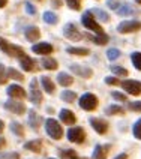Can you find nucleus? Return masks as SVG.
Returning <instances> with one entry per match:
<instances>
[{"label": "nucleus", "instance_id": "5", "mask_svg": "<svg viewBox=\"0 0 141 159\" xmlns=\"http://www.w3.org/2000/svg\"><path fill=\"white\" fill-rule=\"evenodd\" d=\"M141 29V23L137 20H129V21H123L117 26V32L119 33H132Z\"/></svg>", "mask_w": 141, "mask_h": 159}, {"label": "nucleus", "instance_id": "17", "mask_svg": "<svg viewBox=\"0 0 141 159\" xmlns=\"http://www.w3.org/2000/svg\"><path fill=\"white\" fill-rule=\"evenodd\" d=\"M39 36H41V32H39V29L38 27H27L26 29V38L30 41V42H35L39 39Z\"/></svg>", "mask_w": 141, "mask_h": 159}, {"label": "nucleus", "instance_id": "30", "mask_svg": "<svg viewBox=\"0 0 141 159\" xmlns=\"http://www.w3.org/2000/svg\"><path fill=\"white\" fill-rule=\"evenodd\" d=\"M6 74H8V77L9 78H12V80H17V81H23L24 80V77L20 74L18 71H15V69H12V68H9L8 71H6Z\"/></svg>", "mask_w": 141, "mask_h": 159}, {"label": "nucleus", "instance_id": "36", "mask_svg": "<svg viewBox=\"0 0 141 159\" xmlns=\"http://www.w3.org/2000/svg\"><path fill=\"white\" fill-rule=\"evenodd\" d=\"M93 42L98 45H104L108 42V36H107L105 33H104V35H98L96 38H93Z\"/></svg>", "mask_w": 141, "mask_h": 159}, {"label": "nucleus", "instance_id": "33", "mask_svg": "<svg viewBox=\"0 0 141 159\" xmlns=\"http://www.w3.org/2000/svg\"><path fill=\"white\" fill-rule=\"evenodd\" d=\"M75 98H77V95L70 90H65L62 93V99L65 102H72V101H75Z\"/></svg>", "mask_w": 141, "mask_h": 159}, {"label": "nucleus", "instance_id": "4", "mask_svg": "<svg viewBox=\"0 0 141 159\" xmlns=\"http://www.w3.org/2000/svg\"><path fill=\"white\" fill-rule=\"evenodd\" d=\"M80 107L86 111H92L98 107V98L92 93H86L80 98Z\"/></svg>", "mask_w": 141, "mask_h": 159}, {"label": "nucleus", "instance_id": "29", "mask_svg": "<svg viewBox=\"0 0 141 159\" xmlns=\"http://www.w3.org/2000/svg\"><path fill=\"white\" fill-rule=\"evenodd\" d=\"M110 69H111V72L116 74L117 77H126V75H128V71H126L125 68H122V66H116V65H113V66H110Z\"/></svg>", "mask_w": 141, "mask_h": 159}, {"label": "nucleus", "instance_id": "22", "mask_svg": "<svg viewBox=\"0 0 141 159\" xmlns=\"http://www.w3.org/2000/svg\"><path fill=\"white\" fill-rule=\"evenodd\" d=\"M29 123H30L32 128H35V129H38V128H39V123H41L39 117H38V114H36L33 110H30V113H29Z\"/></svg>", "mask_w": 141, "mask_h": 159}, {"label": "nucleus", "instance_id": "34", "mask_svg": "<svg viewBox=\"0 0 141 159\" xmlns=\"http://www.w3.org/2000/svg\"><path fill=\"white\" fill-rule=\"evenodd\" d=\"M131 59H132L134 66H135L138 71H141V53H132Z\"/></svg>", "mask_w": 141, "mask_h": 159}, {"label": "nucleus", "instance_id": "8", "mask_svg": "<svg viewBox=\"0 0 141 159\" xmlns=\"http://www.w3.org/2000/svg\"><path fill=\"white\" fill-rule=\"evenodd\" d=\"M63 35L66 36L68 39H70V41H80L81 39V33L77 30V27L74 24H70V23L63 27Z\"/></svg>", "mask_w": 141, "mask_h": 159}, {"label": "nucleus", "instance_id": "21", "mask_svg": "<svg viewBox=\"0 0 141 159\" xmlns=\"http://www.w3.org/2000/svg\"><path fill=\"white\" fill-rule=\"evenodd\" d=\"M107 149L104 146H96L95 150H93V159H105L107 156Z\"/></svg>", "mask_w": 141, "mask_h": 159}, {"label": "nucleus", "instance_id": "24", "mask_svg": "<svg viewBox=\"0 0 141 159\" xmlns=\"http://www.w3.org/2000/svg\"><path fill=\"white\" fill-rule=\"evenodd\" d=\"M90 12H92V14H93L95 17H98V18H99V20H102V21H105V23H107V21H108V20H110V15L107 14L105 11H102V9H98V8H95V9H92Z\"/></svg>", "mask_w": 141, "mask_h": 159}, {"label": "nucleus", "instance_id": "25", "mask_svg": "<svg viewBox=\"0 0 141 159\" xmlns=\"http://www.w3.org/2000/svg\"><path fill=\"white\" fill-rule=\"evenodd\" d=\"M44 21L47 23V24H56L57 21H59V18H57V15L54 14V12H44Z\"/></svg>", "mask_w": 141, "mask_h": 159}, {"label": "nucleus", "instance_id": "32", "mask_svg": "<svg viewBox=\"0 0 141 159\" xmlns=\"http://www.w3.org/2000/svg\"><path fill=\"white\" fill-rule=\"evenodd\" d=\"M134 9L129 6V5H122V6H119L117 8V14L119 15H129V14H132Z\"/></svg>", "mask_w": 141, "mask_h": 159}, {"label": "nucleus", "instance_id": "1", "mask_svg": "<svg viewBox=\"0 0 141 159\" xmlns=\"http://www.w3.org/2000/svg\"><path fill=\"white\" fill-rule=\"evenodd\" d=\"M81 23H83L84 27H87L89 30L95 32L96 35H104L102 27L96 23V20L93 18V14H92V12H84V14H83V18H81Z\"/></svg>", "mask_w": 141, "mask_h": 159}, {"label": "nucleus", "instance_id": "38", "mask_svg": "<svg viewBox=\"0 0 141 159\" xmlns=\"http://www.w3.org/2000/svg\"><path fill=\"white\" fill-rule=\"evenodd\" d=\"M128 107H129V110H132V111H140L141 113V102L140 101H137V102H129Z\"/></svg>", "mask_w": 141, "mask_h": 159}, {"label": "nucleus", "instance_id": "12", "mask_svg": "<svg viewBox=\"0 0 141 159\" xmlns=\"http://www.w3.org/2000/svg\"><path fill=\"white\" fill-rule=\"evenodd\" d=\"M6 92H8V95L11 98H18V99L26 98V92H24V89L21 87V86H17V84H11Z\"/></svg>", "mask_w": 141, "mask_h": 159}, {"label": "nucleus", "instance_id": "45", "mask_svg": "<svg viewBox=\"0 0 141 159\" xmlns=\"http://www.w3.org/2000/svg\"><path fill=\"white\" fill-rule=\"evenodd\" d=\"M105 83L110 86H116V84H119V80L114 78V77H105Z\"/></svg>", "mask_w": 141, "mask_h": 159}, {"label": "nucleus", "instance_id": "23", "mask_svg": "<svg viewBox=\"0 0 141 159\" xmlns=\"http://www.w3.org/2000/svg\"><path fill=\"white\" fill-rule=\"evenodd\" d=\"M66 53L68 54H75V56H87L90 51L87 48H75V47H69L66 48Z\"/></svg>", "mask_w": 141, "mask_h": 159}, {"label": "nucleus", "instance_id": "26", "mask_svg": "<svg viewBox=\"0 0 141 159\" xmlns=\"http://www.w3.org/2000/svg\"><path fill=\"white\" fill-rule=\"evenodd\" d=\"M42 65H44L45 69H50V71H53V69L57 68V62H56L54 59H51V57H45V59H42Z\"/></svg>", "mask_w": 141, "mask_h": 159}, {"label": "nucleus", "instance_id": "9", "mask_svg": "<svg viewBox=\"0 0 141 159\" xmlns=\"http://www.w3.org/2000/svg\"><path fill=\"white\" fill-rule=\"evenodd\" d=\"M30 99L35 104H41L42 102V93L39 90V86H38L36 80H32V83H30Z\"/></svg>", "mask_w": 141, "mask_h": 159}, {"label": "nucleus", "instance_id": "44", "mask_svg": "<svg viewBox=\"0 0 141 159\" xmlns=\"http://www.w3.org/2000/svg\"><path fill=\"white\" fill-rule=\"evenodd\" d=\"M26 12L29 15H35L36 14V9L33 5H30V3H26Z\"/></svg>", "mask_w": 141, "mask_h": 159}, {"label": "nucleus", "instance_id": "11", "mask_svg": "<svg viewBox=\"0 0 141 159\" xmlns=\"http://www.w3.org/2000/svg\"><path fill=\"white\" fill-rule=\"evenodd\" d=\"M69 68L75 75H80L81 78H89V77H92V74H93L90 68H87V66H81V65H75V63L70 65Z\"/></svg>", "mask_w": 141, "mask_h": 159}, {"label": "nucleus", "instance_id": "20", "mask_svg": "<svg viewBox=\"0 0 141 159\" xmlns=\"http://www.w3.org/2000/svg\"><path fill=\"white\" fill-rule=\"evenodd\" d=\"M72 77L70 75H68V74H65V72H60L59 75H57V83L60 84V86H63V87H68V86H70L72 84Z\"/></svg>", "mask_w": 141, "mask_h": 159}, {"label": "nucleus", "instance_id": "48", "mask_svg": "<svg viewBox=\"0 0 141 159\" xmlns=\"http://www.w3.org/2000/svg\"><path fill=\"white\" fill-rule=\"evenodd\" d=\"M116 159H128V156H126V155H119Z\"/></svg>", "mask_w": 141, "mask_h": 159}, {"label": "nucleus", "instance_id": "35", "mask_svg": "<svg viewBox=\"0 0 141 159\" xmlns=\"http://www.w3.org/2000/svg\"><path fill=\"white\" fill-rule=\"evenodd\" d=\"M119 56H120V51H119L117 48H110V50L107 51V57H108L110 60H116V59H119Z\"/></svg>", "mask_w": 141, "mask_h": 159}, {"label": "nucleus", "instance_id": "40", "mask_svg": "<svg viewBox=\"0 0 141 159\" xmlns=\"http://www.w3.org/2000/svg\"><path fill=\"white\" fill-rule=\"evenodd\" d=\"M6 77H8V74H6V71H5V66L0 65V84L6 83Z\"/></svg>", "mask_w": 141, "mask_h": 159}, {"label": "nucleus", "instance_id": "31", "mask_svg": "<svg viewBox=\"0 0 141 159\" xmlns=\"http://www.w3.org/2000/svg\"><path fill=\"white\" fill-rule=\"evenodd\" d=\"M11 131L15 134V135H18V137H23V135H24V131H23L21 125L17 123V122H12V123H11Z\"/></svg>", "mask_w": 141, "mask_h": 159}, {"label": "nucleus", "instance_id": "28", "mask_svg": "<svg viewBox=\"0 0 141 159\" xmlns=\"http://www.w3.org/2000/svg\"><path fill=\"white\" fill-rule=\"evenodd\" d=\"M105 113L107 114H110V116L123 114V108H122V107H119V105H111V107H108V108L105 110Z\"/></svg>", "mask_w": 141, "mask_h": 159}, {"label": "nucleus", "instance_id": "51", "mask_svg": "<svg viewBox=\"0 0 141 159\" xmlns=\"http://www.w3.org/2000/svg\"><path fill=\"white\" fill-rule=\"evenodd\" d=\"M50 159H53V158H50Z\"/></svg>", "mask_w": 141, "mask_h": 159}, {"label": "nucleus", "instance_id": "27", "mask_svg": "<svg viewBox=\"0 0 141 159\" xmlns=\"http://www.w3.org/2000/svg\"><path fill=\"white\" fill-rule=\"evenodd\" d=\"M60 153H62L63 159H86V158H78L77 156V153H75V150H66V149H62L60 150Z\"/></svg>", "mask_w": 141, "mask_h": 159}, {"label": "nucleus", "instance_id": "6", "mask_svg": "<svg viewBox=\"0 0 141 159\" xmlns=\"http://www.w3.org/2000/svg\"><path fill=\"white\" fill-rule=\"evenodd\" d=\"M68 140L72 143H77V144H81L86 140V132L78 126H74L68 131Z\"/></svg>", "mask_w": 141, "mask_h": 159}, {"label": "nucleus", "instance_id": "43", "mask_svg": "<svg viewBox=\"0 0 141 159\" xmlns=\"http://www.w3.org/2000/svg\"><path fill=\"white\" fill-rule=\"evenodd\" d=\"M17 153H5V155H0V159H18Z\"/></svg>", "mask_w": 141, "mask_h": 159}, {"label": "nucleus", "instance_id": "13", "mask_svg": "<svg viewBox=\"0 0 141 159\" xmlns=\"http://www.w3.org/2000/svg\"><path fill=\"white\" fill-rule=\"evenodd\" d=\"M90 125H92V128H93L98 134H105L107 129H108L107 122L102 120V119H90Z\"/></svg>", "mask_w": 141, "mask_h": 159}, {"label": "nucleus", "instance_id": "41", "mask_svg": "<svg viewBox=\"0 0 141 159\" xmlns=\"http://www.w3.org/2000/svg\"><path fill=\"white\" fill-rule=\"evenodd\" d=\"M107 6L110 9L117 11V8H119V0H107Z\"/></svg>", "mask_w": 141, "mask_h": 159}, {"label": "nucleus", "instance_id": "2", "mask_svg": "<svg viewBox=\"0 0 141 159\" xmlns=\"http://www.w3.org/2000/svg\"><path fill=\"white\" fill-rule=\"evenodd\" d=\"M45 129H47V132L48 135L54 138V140H60L63 135V129L62 126L57 123V120H54V119H47L45 120Z\"/></svg>", "mask_w": 141, "mask_h": 159}, {"label": "nucleus", "instance_id": "42", "mask_svg": "<svg viewBox=\"0 0 141 159\" xmlns=\"http://www.w3.org/2000/svg\"><path fill=\"white\" fill-rule=\"evenodd\" d=\"M111 95H113V98H114V99H117V101H122V102H125V101H126V96H125L123 93H119V92H113Z\"/></svg>", "mask_w": 141, "mask_h": 159}, {"label": "nucleus", "instance_id": "14", "mask_svg": "<svg viewBox=\"0 0 141 159\" xmlns=\"http://www.w3.org/2000/svg\"><path fill=\"white\" fill-rule=\"evenodd\" d=\"M33 53L36 54H51L53 53V45L47 44V42H41V44H36L32 47Z\"/></svg>", "mask_w": 141, "mask_h": 159}, {"label": "nucleus", "instance_id": "49", "mask_svg": "<svg viewBox=\"0 0 141 159\" xmlns=\"http://www.w3.org/2000/svg\"><path fill=\"white\" fill-rule=\"evenodd\" d=\"M3 129H5V125H3V122H2V120H0V132H2V131H3Z\"/></svg>", "mask_w": 141, "mask_h": 159}, {"label": "nucleus", "instance_id": "47", "mask_svg": "<svg viewBox=\"0 0 141 159\" xmlns=\"http://www.w3.org/2000/svg\"><path fill=\"white\" fill-rule=\"evenodd\" d=\"M6 3H8V0H0V8L6 6Z\"/></svg>", "mask_w": 141, "mask_h": 159}, {"label": "nucleus", "instance_id": "16", "mask_svg": "<svg viewBox=\"0 0 141 159\" xmlns=\"http://www.w3.org/2000/svg\"><path fill=\"white\" fill-rule=\"evenodd\" d=\"M59 116H60V120L66 125H74L75 120H77V119H75V114H74L72 111H69V110H62Z\"/></svg>", "mask_w": 141, "mask_h": 159}, {"label": "nucleus", "instance_id": "3", "mask_svg": "<svg viewBox=\"0 0 141 159\" xmlns=\"http://www.w3.org/2000/svg\"><path fill=\"white\" fill-rule=\"evenodd\" d=\"M0 50L5 51L8 56H12V57H21V56H24V50H23L21 47L9 44V42H6L2 36H0Z\"/></svg>", "mask_w": 141, "mask_h": 159}, {"label": "nucleus", "instance_id": "15", "mask_svg": "<svg viewBox=\"0 0 141 159\" xmlns=\"http://www.w3.org/2000/svg\"><path fill=\"white\" fill-rule=\"evenodd\" d=\"M20 65H21V68H23L24 71H33V69H35V60L30 59L26 54L20 57Z\"/></svg>", "mask_w": 141, "mask_h": 159}, {"label": "nucleus", "instance_id": "46", "mask_svg": "<svg viewBox=\"0 0 141 159\" xmlns=\"http://www.w3.org/2000/svg\"><path fill=\"white\" fill-rule=\"evenodd\" d=\"M51 3H53L54 8H59V6L62 5V2H60V0H51Z\"/></svg>", "mask_w": 141, "mask_h": 159}, {"label": "nucleus", "instance_id": "18", "mask_svg": "<svg viewBox=\"0 0 141 159\" xmlns=\"http://www.w3.org/2000/svg\"><path fill=\"white\" fill-rule=\"evenodd\" d=\"M24 149L26 150H30V152H35V153H39L42 150V143L39 140H35V141H29L24 144Z\"/></svg>", "mask_w": 141, "mask_h": 159}, {"label": "nucleus", "instance_id": "39", "mask_svg": "<svg viewBox=\"0 0 141 159\" xmlns=\"http://www.w3.org/2000/svg\"><path fill=\"white\" fill-rule=\"evenodd\" d=\"M66 3H68V6L70 9H74V11H78L80 9V0H66Z\"/></svg>", "mask_w": 141, "mask_h": 159}, {"label": "nucleus", "instance_id": "10", "mask_svg": "<svg viewBox=\"0 0 141 159\" xmlns=\"http://www.w3.org/2000/svg\"><path fill=\"white\" fill-rule=\"evenodd\" d=\"M5 108L15 114H23L26 111V105L20 101H8V102H5Z\"/></svg>", "mask_w": 141, "mask_h": 159}, {"label": "nucleus", "instance_id": "37", "mask_svg": "<svg viewBox=\"0 0 141 159\" xmlns=\"http://www.w3.org/2000/svg\"><path fill=\"white\" fill-rule=\"evenodd\" d=\"M134 135H135V138L141 140V119L137 120V123L134 125Z\"/></svg>", "mask_w": 141, "mask_h": 159}, {"label": "nucleus", "instance_id": "19", "mask_svg": "<svg viewBox=\"0 0 141 159\" xmlns=\"http://www.w3.org/2000/svg\"><path fill=\"white\" fill-rule=\"evenodd\" d=\"M41 84H42L44 90L48 93V95L54 93V83L51 81V78H50V77H42V78H41Z\"/></svg>", "mask_w": 141, "mask_h": 159}, {"label": "nucleus", "instance_id": "7", "mask_svg": "<svg viewBox=\"0 0 141 159\" xmlns=\"http://www.w3.org/2000/svg\"><path fill=\"white\" fill-rule=\"evenodd\" d=\"M122 87L128 93L134 95V96H137V95L141 93V83L140 81H135V80H125L123 83H122Z\"/></svg>", "mask_w": 141, "mask_h": 159}, {"label": "nucleus", "instance_id": "50", "mask_svg": "<svg viewBox=\"0 0 141 159\" xmlns=\"http://www.w3.org/2000/svg\"><path fill=\"white\" fill-rule=\"evenodd\" d=\"M135 2H137V3H141V0H135Z\"/></svg>", "mask_w": 141, "mask_h": 159}]
</instances>
